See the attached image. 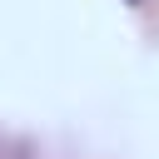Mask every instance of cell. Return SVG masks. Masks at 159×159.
Returning a JSON list of instances; mask_svg holds the SVG:
<instances>
[{
  "label": "cell",
  "instance_id": "cell-1",
  "mask_svg": "<svg viewBox=\"0 0 159 159\" xmlns=\"http://www.w3.org/2000/svg\"><path fill=\"white\" fill-rule=\"evenodd\" d=\"M129 5H134V0H129Z\"/></svg>",
  "mask_w": 159,
  "mask_h": 159
}]
</instances>
